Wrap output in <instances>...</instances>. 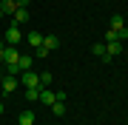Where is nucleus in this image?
Wrapping results in <instances>:
<instances>
[{
  "mask_svg": "<svg viewBox=\"0 0 128 125\" xmlns=\"http://www.w3.org/2000/svg\"><path fill=\"white\" fill-rule=\"evenodd\" d=\"M3 40L9 43V46H17V43L23 40V31H20V26H9V28H6V34H3Z\"/></svg>",
  "mask_w": 128,
  "mask_h": 125,
  "instance_id": "obj_1",
  "label": "nucleus"
},
{
  "mask_svg": "<svg viewBox=\"0 0 128 125\" xmlns=\"http://www.w3.org/2000/svg\"><path fill=\"white\" fill-rule=\"evenodd\" d=\"M20 60V54H17V46H6V51H3V65H12V63H17Z\"/></svg>",
  "mask_w": 128,
  "mask_h": 125,
  "instance_id": "obj_2",
  "label": "nucleus"
},
{
  "mask_svg": "<svg viewBox=\"0 0 128 125\" xmlns=\"http://www.w3.org/2000/svg\"><path fill=\"white\" fill-rule=\"evenodd\" d=\"M17 85H20V83H17V77H12V74H6L3 80H0V88H3V94H12Z\"/></svg>",
  "mask_w": 128,
  "mask_h": 125,
  "instance_id": "obj_3",
  "label": "nucleus"
},
{
  "mask_svg": "<svg viewBox=\"0 0 128 125\" xmlns=\"http://www.w3.org/2000/svg\"><path fill=\"white\" fill-rule=\"evenodd\" d=\"M23 85H26V88H40V74H34V71H23Z\"/></svg>",
  "mask_w": 128,
  "mask_h": 125,
  "instance_id": "obj_4",
  "label": "nucleus"
},
{
  "mask_svg": "<svg viewBox=\"0 0 128 125\" xmlns=\"http://www.w3.org/2000/svg\"><path fill=\"white\" fill-rule=\"evenodd\" d=\"M37 100L51 108V105H54V91H51V88H40V97H37Z\"/></svg>",
  "mask_w": 128,
  "mask_h": 125,
  "instance_id": "obj_5",
  "label": "nucleus"
},
{
  "mask_svg": "<svg viewBox=\"0 0 128 125\" xmlns=\"http://www.w3.org/2000/svg\"><path fill=\"white\" fill-rule=\"evenodd\" d=\"M20 23H28V9H17L12 14V26H20Z\"/></svg>",
  "mask_w": 128,
  "mask_h": 125,
  "instance_id": "obj_6",
  "label": "nucleus"
},
{
  "mask_svg": "<svg viewBox=\"0 0 128 125\" xmlns=\"http://www.w3.org/2000/svg\"><path fill=\"white\" fill-rule=\"evenodd\" d=\"M120 51H122V43H120V40H111V43H105V54H108V57H117Z\"/></svg>",
  "mask_w": 128,
  "mask_h": 125,
  "instance_id": "obj_7",
  "label": "nucleus"
},
{
  "mask_svg": "<svg viewBox=\"0 0 128 125\" xmlns=\"http://www.w3.org/2000/svg\"><path fill=\"white\" fill-rule=\"evenodd\" d=\"M0 11L3 14H14L17 11V0H0Z\"/></svg>",
  "mask_w": 128,
  "mask_h": 125,
  "instance_id": "obj_8",
  "label": "nucleus"
},
{
  "mask_svg": "<svg viewBox=\"0 0 128 125\" xmlns=\"http://www.w3.org/2000/svg\"><path fill=\"white\" fill-rule=\"evenodd\" d=\"M43 46H46L48 51H54V48H60V37L57 34H48V37H43Z\"/></svg>",
  "mask_w": 128,
  "mask_h": 125,
  "instance_id": "obj_9",
  "label": "nucleus"
},
{
  "mask_svg": "<svg viewBox=\"0 0 128 125\" xmlns=\"http://www.w3.org/2000/svg\"><path fill=\"white\" fill-rule=\"evenodd\" d=\"M26 43H28V46H34V48H40V46H43V34H40V31H32V34L26 37Z\"/></svg>",
  "mask_w": 128,
  "mask_h": 125,
  "instance_id": "obj_10",
  "label": "nucleus"
},
{
  "mask_svg": "<svg viewBox=\"0 0 128 125\" xmlns=\"http://www.w3.org/2000/svg\"><path fill=\"white\" fill-rule=\"evenodd\" d=\"M20 68H23V71H32V65H34V57H28V54H20Z\"/></svg>",
  "mask_w": 128,
  "mask_h": 125,
  "instance_id": "obj_11",
  "label": "nucleus"
},
{
  "mask_svg": "<svg viewBox=\"0 0 128 125\" xmlns=\"http://www.w3.org/2000/svg\"><path fill=\"white\" fill-rule=\"evenodd\" d=\"M17 122H20V125H34V111H23Z\"/></svg>",
  "mask_w": 128,
  "mask_h": 125,
  "instance_id": "obj_12",
  "label": "nucleus"
},
{
  "mask_svg": "<svg viewBox=\"0 0 128 125\" xmlns=\"http://www.w3.org/2000/svg\"><path fill=\"white\" fill-rule=\"evenodd\" d=\"M122 26H125V20L120 17V14H114V17H111V31H120Z\"/></svg>",
  "mask_w": 128,
  "mask_h": 125,
  "instance_id": "obj_13",
  "label": "nucleus"
},
{
  "mask_svg": "<svg viewBox=\"0 0 128 125\" xmlns=\"http://www.w3.org/2000/svg\"><path fill=\"white\" fill-rule=\"evenodd\" d=\"M37 97H40V88H26V100L28 102H37Z\"/></svg>",
  "mask_w": 128,
  "mask_h": 125,
  "instance_id": "obj_14",
  "label": "nucleus"
},
{
  "mask_svg": "<svg viewBox=\"0 0 128 125\" xmlns=\"http://www.w3.org/2000/svg\"><path fill=\"white\" fill-rule=\"evenodd\" d=\"M48 85H51V74L43 71V74H40V88H48Z\"/></svg>",
  "mask_w": 128,
  "mask_h": 125,
  "instance_id": "obj_15",
  "label": "nucleus"
},
{
  "mask_svg": "<svg viewBox=\"0 0 128 125\" xmlns=\"http://www.w3.org/2000/svg\"><path fill=\"white\" fill-rule=\"evenodd\" d=\"M51 111H54L57 117H63V114H66V102H54V105H51Z\"/></svg>",
  "mask_w": 128,
  "mask_h": 125,
  "instance_id": "obj_16",
  "label": "nucleus"
},
{
  "mask_svg": "<svg viewBox=\"0 0 128 125\" xmlns=\"http://www.w3.org/2000/svg\"><path fill=\"white\" fill-rule=\"evenodd\" d=\"M91 51H94L97 57H105V46H102V43H94V46H91Z\"/></svg>",
  "mask_w": 128,
  "mask_h": 125,
  "instance_id": "obj_17",
  "label": "nucleus"
},
{
  "mask_svg": "<svg viewBox=\"0 0 128 125\" xmlns=\"http://www.w3.org/2000/svg\"><path fill=\"white\" fill-rule=\"evenodd\" d=\"M114 34H117V40H120V43H122V40H128V28H125V26L120 28V31H114Z\"/></svg>",
  "mask_w": 128,
  "mask_h": 125,
  "instance_id": "obj_18",
  "label": "nucleus"
},
{
  "mask_svg": "<svg viewBox=\"0 0 128 125\" xmlns=\"http://www.w3.org/2000/svg\"><path fill=\"white\" fill-rule=\"evenodd\" d=\"M37 57H40V60H43V57H48V48H46V46H40V48H37Z\"/></svg>",
  "mask_w": 128,
  "mask_h": 125,
  "instance_id": "obj_19",
  "label": "nucleus"
},
{
  "mask_svg": "<svg viewBox=\"0 0 128 125\" xmlns=\"http://www.w3.org/2000/svg\"><path fill=\"white\" fill-rule=\"evenodd\" d=\"M17 9H28V0H17Z\"/></svg>",
  "mask_w": 128,
  "mask_h": 125,
  "instance_id": "obj_20",
  "label": "nucleus"
},
{
  "mask_svg": "<svg viewBox=\"0 0 128 125\" xmlns=\"http://www.w3.org/2000/svg\"><path fill=\"white\" fill-rule=\"evenodd\" d=\"M3 51H6V43L0 40V60H3Z\"/></svg>",
  "mask_w": 128,
  "mask_h": 125,
  "instance_id": "obj_21",
  "label": "nucleus"
},
{
  "mask_svg": "<svg viewBox=\"0 0 128 125\" xmlns=\"http://www.w3.org/2000/svg\"><path fill=\"white\" fill-rule=\"evenodd\" d=\"M0 114H3V102H0Z\"/></svg>",
  "mask_w": 128,
  "mask_h": 125,
  "instance_id": "obj_22",
  "label": "nucleus"
},
{
  "mask_svg": "<svg viewBox=\"0 0 128 125\" xmlns=\"http://www.w3.org/2000/svg\"><path fill=\"white\" fill-rule=\"evenodd\" d=\"M0 17H3V11H0Z\"/></svg>",
  "mask_w": 128,
  "mask_h": 125,
  "instance_id": "obj_23",
  "label": "nucleus"
},
{
  "mask_svg": "<svg viewBox=\"0 0 128 125\" xmlns=\"http://www.w3.org/2000/svg\"><path fill=\"white\" fill-rule=\"evenodd\" d=\"M17 125H20V122H17Z\"/></svg>",
  "mask_w": 128,
  "mask_h": 125,
  "instance_id": "obj_24",
  "label": "nucleus"
}]
</instances>
